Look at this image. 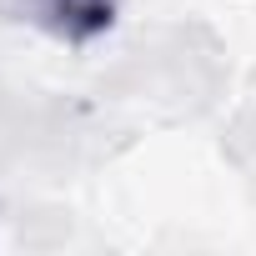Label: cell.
Returning <instances> with one entry per match:
<instances>
[{"instance_id": "6da1fadb", "label": "cell", "mask_w": 256, "mask_h": 256, "mask_svg": "<svg viewBox=\"0 0 256 256\" xmlns=\"http://www.w3.org/2000/svg\"><path fill=\"white\" fill-rule=\"evenodd\" d=\"M0 6L60 46H90L116 26V0H0Z\"/></svg>"}]
</instances>
